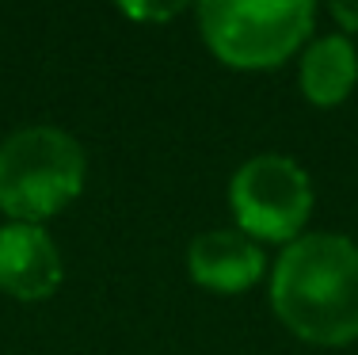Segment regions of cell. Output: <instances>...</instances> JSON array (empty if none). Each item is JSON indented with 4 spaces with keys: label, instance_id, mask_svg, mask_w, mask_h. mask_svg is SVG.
Instances as JSON below:
<instances>
[{
    "label": "cell",
    "instance_id": "cell-7",
    "mask_svg": "<svg viewBox=\"0 0 358 355\" xmlns=\"http://www.w3.org/2000/svg\"><path fill=\"white\" fill-rule=\"evenodd\" d=\"M358 77L355 46L343 35H328L305 54L301 62V88L313 104H339Z\"/></svg>",
    "mask_w": 358,
    "mask_h": 355
},
{
    "label": "cell",
    "instance_id": "cell-5",
    "mask_svg": "<svg viewBox=\"0 0 358 355\" xmlns=\"http://www.w3.org/2000/svg\"><path fill=\"white\" fill-rule=\"evenodd\" d=\"M62 283V256L50 233L35 222L0 230V286L15 298H46Z\"/></svg>",
    "mask_w": 358,
    "mask_h": 355
},
{
    "label": "cell",
    "instance_id": "cell-8",
    "mask_svg": "<svg viewBox=\"0 0 358 355\" xmlns=\"http://www.w3.org/2000/svg\"><path fill=\"white\" fill-rule=\"evenodd\" d=\"M331 12H336V20L343 23L347 31H358V4H336Z\"/></svg>",
    "mask_w": 358,
    "mask_h": 355
},
{
    "label": "cell",
    "instance_id": "cell-6",
    "mask_svg": "<svg viewBox=\"0 0 358 355\" xmlns=\"http://www.w3.org/2000/svg\"><path fill=\"white\" fill-rule=\"evenodd\" d=\"M191 275L214 291H244L263 275V252L236 230H210L191 241Z\"/></svg>",
    "mask_w": 358,
    "mask_h": 355
},
{
    "label": "cell",
    "instance_id": "cell-2",
    "mask_svg": "<svg viewBox=\"0 0 358 355\" xmlns=\"http://www.w3.org/2000/svg\"><path fill=\"white\" fill-rule=\"evenodd\" d=\"M84 183V153L57 126H27L0 146V207L35 222L65 207Z\"/></svg>",
    "mask_w": 358,
    "mask_h": 355
},
{
    "label": "cell",
    "instance_id": "cell-3",
    "mask_svg": "<svg viewBox=\"0 0 358 355\" xmlns=\"http://www.w3.org/2000/svg\"><path fill=\"white\" fill-rule=\"evenodd\" d=\"M210 50L229 65H278L313 27L309 0H210L199 8Z\"/></svg>",
    "mask_w": 358,
    "mask_h": 355
},
{
    "label": "cell",
    "instance_id": "cell-1",
    "mask_svg": "<svg viewBox=\"0 0 358 355\" xmlns=\"http://www.w3.org/2000/svg\"><path fill=\"white\" fill-rule=\"evenodd\" d=\"M271 302L297 336L347 344L358 336V244L339 233H309L286 244L271 279Z\"/></svg>",
    "mask_w": 358,
    "mask_h": 355
},
{
    "label": "cell",
    "instance_id": "cell-4",
    "mask_svg": "<svg viewBox=\"0 0 358 355\" xmlns=\"http://www.w3.org/2000/svg\"><path fill=\"white\" fill-rule=\"evenodd\" d=\"M229 199L248 233L286 241L309 218L313 188L297 160L282 153H259L236 168L233 183H229Z\"/></svg>",
    "mask_w": 358,
    "mask_h": 355
}]
</instances>
